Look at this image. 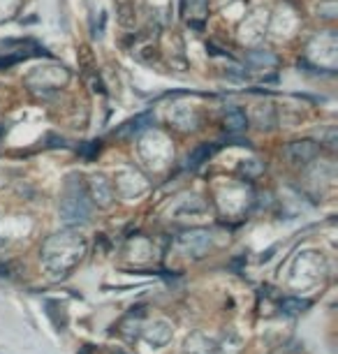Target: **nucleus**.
<instances>
[{
	"label": "nucleus",
	"mask_w": 338,
	"mask_h": 354,
	"mask_svg": "<svg viewBox=\"0 0 338 354\" xmlns=\"http://www.w3.org/2000/svg\"><path fill=\"white\" fill-rule=\"evenodd\" d=\"M0 276H8V269H5L3 264H0Z\"/></svg>",
	"instance_id": "6e6552de"
},
{
	"label": "nucleus",
	"mask_w": 338,
	"mask_h": 354,
	"mask_svg": "<svg viewBox=\"0 0 338 354\" xmlns=\"http://www.w3.org/2000/svg\"><path fill=\"white\" fill-rule=\"evenodd\" d=\"M147 123H151V113H142V116H137V118H132V121L125 123L123 128L118 130V135L125 137V135H132V132H139V130L147 128Z\"/></svg>",
	"instance_id": "20e7f679"
},
{
	"label": "nucleus",
	"mask_w": 338,
	"mask_h": 354,
	"mask_svg": "<svg viewBox=\"0 0 338 354\" xmlns=\"http://www.w3.org/2000/svg\"><path fill=\"white\" fill-rule=\"evenodd\" d=\"M61 213L65 223H79V220H88V202H86V195L82 188H77L75 183H68V190H65L63 204H61Z\"/></svg>",
	"instance_id": "f257e3e1"
},
{
	"label": "nucleus",
	"mask_w": 338,
	"mask_h": 354,
	"mask_svg": "<svg viewBox=\"0 0 338 354\" xmlns=\"http://www.w3.org/2000/svg\"><path fill=\"white\" fill-rule=\"evenodd\" d=\"M225 128H227V132H241V130H246V125H248V118H246V113H243L238 106H232V109L225 111Z\"/></svg>",
	"instance_id": "7ed1b4c3"
},
{
	"label": "nucleus",
	"mask_w": 338,
	"mask_h": 354,
	"mask_svg": "<svg viewBox=\"0 0 338 354\" xmlns=\"http://www.w3.org/2000/svg\"><path fill=\"white\" fill-rule=\"evenodd\" d=\"M214 151H216V146H209V144H207V146H200V149H197V151L192 153V156L188 158V167H197V165H202L204 160H207Z\"/></svg>",
	"instance_id": "423d86ee"
},
{
	"label": "nucleus",
	"mask_w": 338,
	"mask_h": 354,
	"mask_svg": "<svg viewBox=\"0 0 338 354\" xmlns=\"http://www.w3.org/2000/svg\"><path fill=\"white\" fill-rule=\"evenodd\" d=\"M246 61L250 65H276L278 58L271 51H250L246 56Z\"/></svg>",
	"instance_id": "39448f33"
},
{
	"label": "nucleus",
	"mask_w": 338,
	"mask_h": 354,
	"mask_svg": "<svg viewBox=\"0 0 338 354\" xmlns=\"http://www.w3.org/2000/svg\"><path fill=\"white\" fill-rule=\"evenodd\" d=\"M26 56H21V53H12V56H0V70L5 68H12V65H17L19 61H24Z\"/></svg>",
	"instance_id": "0eeeda50"
},
{
	"label": "nucleus",
	"mask_w": 338,
	"mask_h": 354,
	"mask_svg": "<svg viewBox=\"0 0 338 354\" xmlns=\"http://www.w3.org/2000/svg\"><path fill=\"white\" fill-rule=\"evenodd\" d=\"M317 153V146L313 142H294L288 146V156L297 165H306L308 160H313Z\"/></svg>",
	"instance_id": "f03ea898"
}]
</instances>
